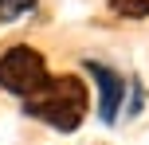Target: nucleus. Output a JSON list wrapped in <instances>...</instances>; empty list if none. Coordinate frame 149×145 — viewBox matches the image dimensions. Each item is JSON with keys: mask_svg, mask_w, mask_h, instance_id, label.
Masks as SVG:
<instances>
[{"mask_svg": "<svg viewBox=\"0 0 149 145\" xmlns=\"http://www.w3.org/2000/svg\"><path fill=\"white\" fill-rule=\"evenodd\" d=\"M31 8H36V0H0V24L16 20V16L31 12Z\"/></svg>", "mask_w": 149, "mask_h": 145, "instance_id": "5", "label": "nucleus"}, {"mask_svg": "<svg viewBox=\"0 0 149 145\" xmlns=\"http://www.w3.org/2000/svg\"><path fill=\"white\" fill-rule=\"evenodd\" d=\"M24 110L39 122L55 126L59 133H71V130H79L82 114H86V90H82L79 78H47L43 90L24 98Z\"/></svg>", "mask_w": 149, "mask_h": 145, "instance_id": "1", "label": "nucleus"}, {"mask_svg": "<svg viewBox=\"0 0 149 145\" xmlns=\"http://www.w3.org/2000/svg\"><path fill=\"white\" fill-rule=\"evenodd\" d=\"M141 106H145V94H141V86H130V110H126V114H141Z\"/></svg>", "mask_w": 149, "mask_h": 145, "instance_id": "6", "label": "nucleus"}, {"mask_svg": "<svg viewBox=\"0 0 149 145\" xmlns=\"http://www.w3.org/2000/svg\"><path fill=\"white\" fill-rule=\"evenodd\" d=\"M90 78L98 83V118H102L106 126L118 122V110H122V94H126V78L114 75L110 67H102V63H86Z\"/></svg>", "mask_w": 149, "mask_h": 145, "instance_id": "3", "label": "nucleus"}, {"mask_svg": "<svg viewBox=\"0 0 149 145\" xmlns=\"http://www.w3.org/2000/svg\"><path fill=\"white\" fill-rule=\"evenodd\" d=\"M47 63L39 51H31V47H12V51L0 55V86L12 94H24V98H31L36 90H43L47 86Z\"/></svg>", "mask_w": 149, "mask_h": 145, "instance_id": "2", "label": "nucleus"}, {"mask_svg": "<svg viewBox=\"0 0 149 145\" xmlns=\"http://www.w3.org/2000/svg\"><path fill=\"white\" fill-rule=\"evenodd\" d=\"M110 8L118 16H130V20H145L149 16V0H110Z\"/></svg>", "mask_w": 149, "mask_h": 145, "instance_id": "4", "label": "nucleus"}]
</instances>
